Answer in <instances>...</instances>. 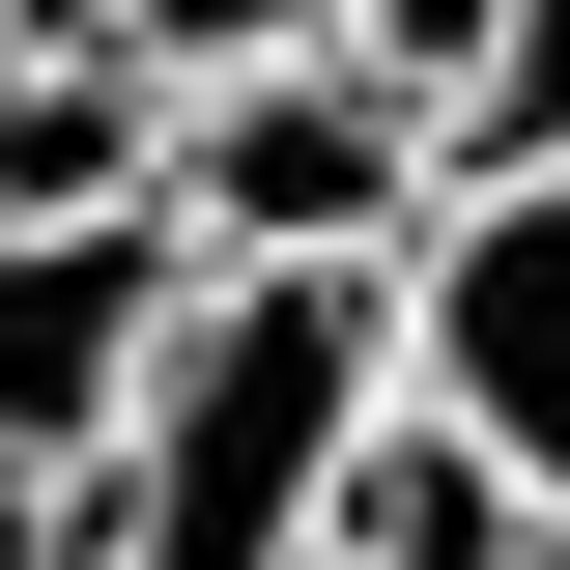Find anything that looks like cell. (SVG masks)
Listing matches in <instances>:
<instances>
[{
	"label": "cell",
	"mask_w": 570,
	"mask_h": 570,
	"mask_svg": "<svg viewBox=\"0 0 570 570\" xmlns=\"http://www.w3.org/2000/svg\"><path fill=\"white\" fill-rule=\"evenodd\" d=\"M314 58H371V86H400V142H428V171L570 142V0H343Z\"/></svg>",
	"instance_id": "5"
},
{
	"label": "cell",
	"mask_w": 570,
	"mask_h": 570,
	"mask_svg": "<svg viewBox=\"0 0 570 570\" xmlns=\"http://www.w3.org/2000/svg\"><path fill=\"white\" fill-rule=\"evenodd\" d=\"M542 570H570V542H542Z\"/></svg>",
	"instance_id": "9"
},
{
	"label": "cell",
	"mask_w": 570,
	"mask_h": 570,
	"mask_svg": "<svg viewBox=\"0 0 570 570\" xmlns=\"http://www.w3.org/2000/svg\"><path fill=\"white\" fill-rule=\"evenodd\" d=\"M142 200H171V257H400L428 142H400L371 58H200L171 142H142Z\"/></svg>",
	"instance_id": "2"
},
{
	"label": "cell",
	"mask_w": 570,
	"mask_h": 570,
	"mask_svg": "<svg viewBox=\"0 0 570 570\" xmlns=\"http://www.w3.org/2000/svg\"><path fill=\"white\" fill-rule=\"evenodd\" d=\"M29 513H58V485H0V570H29Z\"/></svg>",
	"instance_id": "8"
},
{
	"label": "cell",
	"mask_w": 570,
	"mask_h": 570,
	"mask_svg": "<svg viewBox=\"0 0 570 570\" xmlns=\"http://www.w3.org/2000/svg\"><path fill=\"white\" fill-rule=\"evenodd\" d=\"M142 142H171V86L86 29V58H0V228H86V200H142Z\"/></svg>",
	"instance_id": "6"
},
{
	"label": "cell",
	"mask_w": 570,
	"mask_h": 570,
	"mask_svg": "<svg viewBox=\"0 0 570 570\" xmlns=\"http://www.w3.org/2000/svg\"><path fill=\"white\" fill-rule=\"evenodd\" d=\"M171 200H86V228H0V485H86L142 400V343H171Z\"/></svg>",
	"instance_id": "3"
},
{
	"label": "cell",
	"mask_w": 570,
	"mask_h": 570,
	"mask_svg": "<svg viewBox=\"0 0 570 570\" xmlns=\"http://www.w3.org/2000/svg\"><path fill=\"white\" fill-rule=\"evenodd\" d=\"M371 314H400V371H428V400H456L513 485L570 513V142L428 171V200H400V257H371Z\"/></svg>",
	"instance_id": "1"
},
{
	"label": "cell",
	"mask_w": 570,
	"mask_h": 570,
	"mask_svg": "<svg viewBox=\"0 0 570 570\" xmlns=\"http://www.w3.org/2000/svg\"><path fill=\"white\" fill-rule=\"evenodd\" d=\"M314 29H343V0H115L142 86H200V58H314Z\"/></svg>",
	"instance_id": "7"
},
{
	"label": "cell",
	"mask_w": 570,
	"mask_h": 570,
	"mask_svg": "<svg viewBox=\"0 0 570 570\" xmlns=\"http://www.w3.org/2000/svg\"><path fill=\"white\" fill-rule=\"evenodd\" d=\"M542 542H570V513L513 485L428 371H371V400L314 428V513H285V570H542Z\"/></svg>",
	"instance_id": "4"
}]
</instances>
